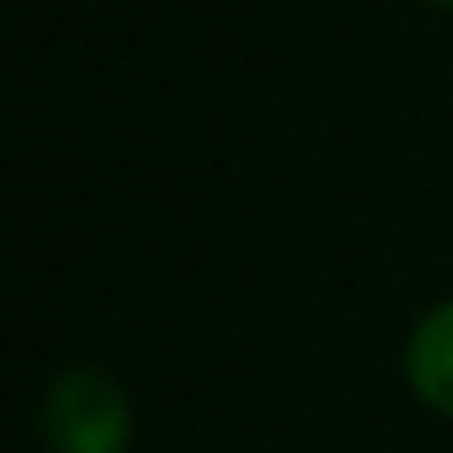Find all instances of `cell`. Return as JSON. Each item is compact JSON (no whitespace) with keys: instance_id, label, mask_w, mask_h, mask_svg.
Returning a JSON list of instances; mask_svg holds the SVG:
<instances>
[{"instance_id":"cell-1","label":"cell","mask_w":453,"mask_h":453,"mask_svg":"<svg viewBox=\"0 0 453 453\" xmlns=\"http://www.w3.org/2000/svg\"><path fill=\"white\" fill-rule=\"evenodd\" d=\"M128 395L112 373L75 363L43 395V437L54 453H128Z\"/></svg>"},{"instance_id":"cell-2","label":"cell","mask_w":453,"mask_h":453,"mask_svg":"<svg viewBox=\"0 0 453 453\" xmlns=\"http://www.w3.org/2000/svg\"><path fill=\"white\" fill-rule=\"evenodd\" d=\"M405 379L421 405L453 416V299L416 320L405 342Z\"/></svg>"},{"instance_id":"cell-3","label":"cell","mask_w":453,"mask_h":453,"mask_svg":"<svg viewBox=\"0 0 453 453\" xmlns=\"http://www.w3.org/2000/svg\"><path fill=\"white\" fill-rule=\"evenodd\" d=\"M426 6H437V12H453V0H426Z\"/></svg>"}]
</instances>
